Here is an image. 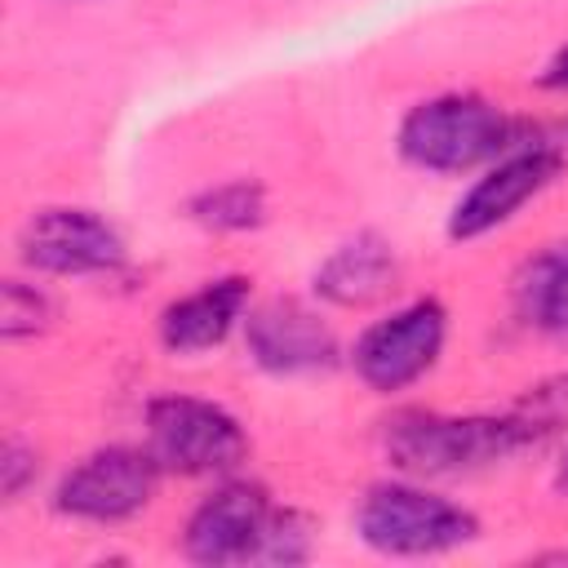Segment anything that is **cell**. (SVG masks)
<instances>
[{
    "mask_svg": "<svg viewBox=\"0 0 568 568\" xmlns=\"http://www.w3.org/2000/svg\"><path fill=\"white\" fill-rule=\"evenodd\" d=\"M524 124L528 115H510L501 102L484 93L453 89V93L422 98L404 111L395 129V151L404 164L422 173L462 178V173H479L484 164L519 146Z\"/></svg>",
    "mask_w": 568,
    "mask_h": 568,
    "instance_id": "2",
    "label": "cell"
},
{
    "mask_svg": "<svg viewBox=\"0 0 568 568\" xmlns=\"http://www.w3.org/2000/svg\"><path fill=\"white\" fill-rule=\"evenodd\" d=\"M186 217L213 235H244L266 222V186L257 178H226L213 186H200L186 204Z\"/></svg>",
    "mask_w": 568,
    "mask_h": 568,
    "instance_id": "14",
    "label": "cell"
},
{
    "mask_svg": "<svg viewBox=\"0 0 568 568\" xmlns=\"http://www.w3.org/2000/svg\"><path fill=\"white\" fill-rule=\"evenodd\" d=\"M4 302H0V337L4 342H27V337H40L49 333L53 324V302L40 284H27V280H4Z\"/></svg>",
    "mask_w": 568,
    "mask_h": 568,
    "instance_id": "15",
    "label": "cell"
},
{
    "mask_svg": "<svg viewBox=\"0 0 568 568\" xmlns=\"http://www.w3.org/2000/svg\"><path fill=\"white\" fill-rule=\"evenodd\" d=\"M164 470L146 444H102L84 453L53 488V510L75 524H129L155 501Z\"/></svg>",
    "mask_w": 568,
    "mask_h": 568,
    "instance_id": "7",
    "label": "cell"
},
{
    "mask_svg": "<svg viewBox=\"0 0 568 568\" xmlns=\"http://www.w3.org/2000/svg\"><path fill=\"white\" fill-rule=\"evenodd\" d=\"M253 306V280L248 275H217L200 288L173 297L155 315V337L169 355H204L222 346L235 328H244V315Z\"/></svg>",
    "mask_w": 568,
    "mask_h": 568,
    "instance_id": "12",
    "label": "cell"
},
{
    "mask_svg": "<svg viewBox=\"0 0 568 568\" xmlns=\"http://www.w3.org/2000/svg\"><path fill=\"white\" fill-rule=\"evenodd\" d=\"M541 93H568V44H559L555 53H550V62L537 71V80H532Z\"/></svg>",
    "mask_w": 568,
    "mask_h": 568,
    "instance_id": "19",
    "label": "cell"
},
{
    "mask_svg": "<svg viewBox=\"0 0 568 568\" xmlns=\"http://www.w3.org/2000/svg\"><path fill=\"white\" fill-rule=\"evenodd\" d=\"M355 537L395 559H426V555H448L462 550L479 537V515L422 479H382L364 488L355 506Z\"/></svg>",
    "mask_w": 568,
    "mask_h": 568,
    "instance_id": "3",
    "label": "cell"
},
{
    "mask_svg": "<svg viewBox=\"0 0 568 568\" xmlns=\"http://www.w3.org/2000/svg\"><path fill=\"white\" fill-rule=\"evenodd\" d=\"M36 470H40L36 448H27L22 439H4V448H0V493H4V501H18L27 493V484L36 479Z\"/></svg>",
    "mask_w": 568,
    "mask_h": 568,
    "instance_id": "18",
    "label": "cell"
},
{
    "mask_svg": "<svg viewBox=\"0 0 568 568\" xmlns=\"http://www.w3.org/2000/svg\"><path fill=\"white\" fill-rule=\"evenodd\" d=\"M404 280V262L382 231H355L351 240L333 244L324 262L311 271V293L337 311H368L382 306Z\"/></svg>",
    "mask_w": 568,
    "mask_h": 568,
    "instance_id": "11",
    "label": "cell"
},
{
    "mask_svg": "<svg viewBox=\"0 0 568 568\" xmlns=\"http://www.w3.org/2000/svg\"><path fill=\"white\" fill-rule=\"evenodd\" d=\"M311 555H315V519L302 515V510H293V506H275L257 564L288 568V564H306Z\"/></svg>",
    "mask_w": 568,
    "mask_h": 568,
    "instance_id": "16",
    "label": "cell"
},
{
    "mask_svg": "<svg viewBox=\"0 0 568 568\" xmlns=\"http://www.w3.org/2000/svg\"><path fill=\"white\" fill-rule=\"evenodd\" d=\"M142 444L151 448V457L160 462L164 475H182V479H222L235 475L248 457V430L244 422L204 395H155L142 408Z\"/></svg>",
    "mask_w": 568,
    "mask_h": 568,
    "instance_id": "4",
    "label": "cell"
},
{
    "mask_svg": "<svg viewBox=\"0 0 568 568\" xmlns=\"http://www.w3.org/2000/svg\"><path fill=\"white\" fill-rule=\"evenodd\" d=\"M275 501L257 479L222 475L182 524V555L204 568L257 564Z\"/></svg>",
    "mask_w": 568,
    "mask_h": 568,
    "instance_id": "9",
    "label": "cell"
},
{
    "mask_svg": "<svg viewBox=\"0 0 568 568\" xmlns=\"http://www.w3.org/2000/svg\"><path fill=\"white\" fill-rule=\"evenodd\" d=\"M537 448L528 422L510 413H430L399 408L382 422V453L408 479H453L510 462L515 453Z\"/></svg>",
    "mask_w": 568,
    "mask_h": 568,
    "instance_id": "1",
    "label": "cell"
},
{
    "mask_svg": "<svg viewBox=\"0 0 568 568\" xmlns=\"http://www.w3.org/2000/svg\"><path fill=\"white\" fill-rule=\"evenodd\" d=\"M555 493L568 497V448H564V457H559V466H555Z\"/></svg>",
    "mask_w": 568,
    "mask_h": 568,
    "instance_id": "20",
    "label": "cell"
},
{
    "mask_svg": "<svg viewBox=\"0 0 568 568\" xmlns=\"http://www.w3.org/2000/svg\"><path fill=\"white\" fill-rule=\"evenodd\" d=\"M448 311L439 297H413L364 324L346 351V364L373 395H399L417 386L444 355Z\"/></svg>",
    "mask_w": 568,
    "mask_h": 568,
    "instance_id": "6",
    "label": "cell"
},
{
    "mask_svg": "<svg viewBox=\"0 0 568 568\" xmlns=\"http://www.w3.org/2000/svg\"><path fill=\"white\" fill-rule=\"evenodd\" d=\"M22 266L40 275H115L129 262V244L111 217L80 204H49L36 209L18 231Z\"/></svg>",
    "mask_w": 568,
    "mask_h": 568,
    "instance_id": "8",
    "label": "cell"
},
{
    "mask_svg": "<svg viewBox=\"0 0 568 568\" xmlns=\"http://www.w3.org/2000/svg\"><path fill=\"white\" fill-rule=\"evenodd\" d=\"M515 413L528 422V430H532L537 444H541L550 430H559V426L568 422V377L541 382L537 390H528V395L515 404Z\"/></svg>",
    "mask_w": 568,
    "mask_h": 568,
    "instance_id": "17",
    "label": "cell"
},
{
    "mask_svg": "<svg viewBox=\"0 0 568 568\" xmlns=\"http://www.w3.org/2000/svg\"><path fill=\"white\" fill-rule=\"evenodd\" d=\"M568 169V151L546 142L537 133V120L524 124V142L510 146L506 155H497L493 164L479 169V178L453 200L448 209V240H484L497 226H506L528 200H537L541 191H550L559 182V173Z\"/></svg>",
    "mask_w": 568,
    "mask_h": 568,
    "instance_id": "5",
    "label": "cell"
},
{
    "mask_svg": "<svg viewBox=\"0 0 568 568\" xmlns=\"http://www.w3.org/2000/svg\"><path fill=\"white\" fill-rule=\"evenodd\" d=\"M244 351L271 377H315L342 364L333 320L302 297H266L244 315Z\"/></svg>",
    "mask_w": 568,
    "mask_h": 568,
    "instance_id": "10",
    "label": "cell"
},
{
    "mask_svg": "<svg viewBox=\"0 0 568 568\" xmlns=\"http://www.w3.org/2000/svg\"><path fill=\"white\" fill-rule=\"evenodd\" d=\"M510 311L537 337L568 346V235L528 253L510 275Z\"/></svg>",
    "mask_w": 568,
    "mask_h": 568,
    "instance_id": "13",
    "label": "cell"
}]
</instances>
